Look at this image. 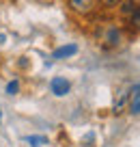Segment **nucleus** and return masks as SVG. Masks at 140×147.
<instances>
[{
	"mask_svg": "<svg viewBox=\"0 0 140 147\" xmlns=\"http://www.w3.org/2000/svg\"><path fill=\"white\" fill-rule=\"evenodd\" d=\"M95 5H97V0H69V9L78 15H88L95 9Z\"/></svg>",
	"mask_w": 140,
	"mask_h": 147,
	"instance_id": "obj_1",
	"label": "nucleus"
},
{
	"mask_svg": "<svg viewBox=\"0 0 140 147\" xmlns=\"http://www.w3.org/2000/svg\"><path fill=\"white\" fill-rule=\"evenodd\" d=\"M50 89H52V93H54L56 97H65L69 91H71V82H69L67 78H60V76H56V78H52Z\"/></svg>",
	"mask_w": 140,
	"mask_h": 147,
	"instance_id": "obj_2",
	"label": "nucleus"
},
{
	"mask_svg": "<svg viewBox=\"0 0 140 147\" xmlns=\"http://www.w3.org/2000/svg\"><path fill=\"white\" fill-rule=\"evenodd\" d=\"M129 113L131 115H140V84L129 89Z\"/></svg>",
	"mask_w": 140,
	"mask_h": 147,
	"instance_id": "obj_3",
	"label": "nucleus"
},
{
	"mask_svg": "<svg viewBox=\"0 0 140 147\" xmlns=\"http://www.w3.org/2000/svg\"><path fill=\"white\" fill-rule=\"evenodd\" d=\"M78 54V46L76 43H67V46H60L58 50L52 54V59H69V56Z\"/></svg>",
	"mask_w": 140,
	"mask_h": 147,
	"instance_id": "obj_4",
	"label": "nucleus"
},
{
	"mask_svg": "<svg viewBox=\"0 0 140 147\" xmlns=\"http://www.w3.org/2000/svg\"><path fill=\"white\" fill-rule=\"evenodd\" d=\"M106 41H108L110 46H117V43L121 41V32H119L117 28H110L108 35H106Z\"/></svg>",
	"mask_w": 140,
	"mask_h": 147,
	"instance_id": "obj_5",
	"label": "nucleus"
},
{
	"mask_svg": "<svg viewBox=\"0 0 140 147\" xmlns=\"http://www.w3.org/2000/svg\"><path fill=\"white\" fill-rule=\"evenodd\" d=\"M24 141H26L30 147H41V145H48V138H45V136H26Z\"/></svg>",
	"mask_w": 140,
	"mask_h": 147,
	"instance_id": "obj_6",
	"label": "nucleus"
},
{
	"mask_svg": "<svg viewBox=\"0 0 140 147\" xmlns=\"http://www.w3.org/2000/svg\"><path fill=\"white\" fill-rule=\"evenodd\" d=\"M134 11H136V2H131V0L123 2V7H121V13H123V15H131Z\"/></svg>",
	"mask_w": 140,
	"mask_h": 147,
	"instance_id": "obj_7",
	"label": "nucleus"
},
{
	"mask_svg": "<svg viewBox=\"0 0 140 147\" xmlns=\"http://www.w3.org/2000/svg\"><path fill=\"white\" fill-rule=\"evenodd\" d=\"M131 26L136 30H140V7H136V11L131 13Z\"/></svg>",
	"mask_w": 140,
	"mask_h": 147,
	"instance_id": "obj_8",
	"label": "nucleus"
},
{
	"mask_svg": "<svg viewBox=\"0 0 140 147\" xmlns=\"http://www.w3.org/2000/svg\"><path fill=\"white\" fill-rule=\"evenodd\" d=\"M17 91H19V82L17 80H11V82L7 84V93H9V95H17Z\"/></svg>",
	"mask_w": 140,
	"mask_h": 147,
	"instance_id": "obj_9",
	"label": "nucleus"
},
{
	"mask_svg": "<svg viewBox=\"0 0 140 147\" xmlns=\"http://www.w3.org/2000/svg\"><path fill=\"white\" fill-rule=\"evenodd\" d=\"M104 5H108V7H114V5H119V2H123V0H101Z\"/></svg>",
	"mask_w": 140,
	"mask_h": 147,
	"instance_id": "obj_10",
	"label": "nucleus"
},
{
	"mask_svg": "<svg viewBox=\"0 0 140 147\" xmlns=\"http://www.w3.org/2000/svg\"><path fill=\"white\" fill-rule=\"evenodd\" d=\"M0 121H2V113H0Z\"/></svg>",
	"mask_w": 140,
	"mask_h": 147,
	"instance_id": "obj_11",
	"label": "nucleus"
}]
</instances>
